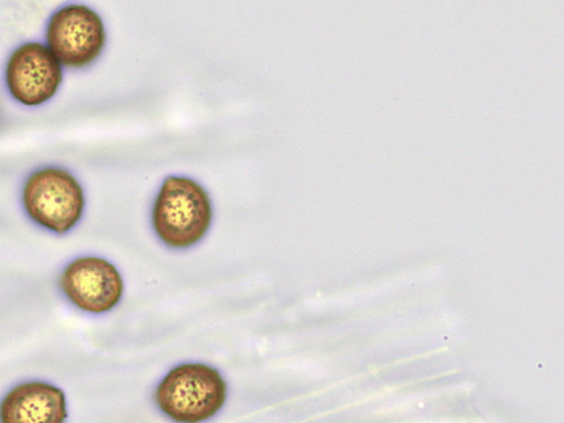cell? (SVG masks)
Returning <instances> with one entry per match:
<instances>
[{
    "label": "cell",
    "mask_w": 564,
    "mask_h": 423,
    "mask_svg": "<svg viewBox=\"0 0 564 423\" xmlns=\"http://www.w3.org/2000/svg\"><path fill=\"white\" fill-rule=\"evenodd\" d=\"M67 416L65 393L50 383H22L0 402V423H65Z\"/></svg>",
    "instance_id": "52a82bcc"
},
{
    "label": "cell",
    "mask_w": 564,
    "mask_h": 423,
    "mask_svg": "<svg viewBox=\"0 0 564 423\" xmlns=\"http://www.w3.org/2000/svg\"><path fill=\"white\" fill-rule=\"evenodd\" d=\"M61 288L72 304L91 314L112 311L124 293L119 270L98 257H85L72 262L62 274Z\"/></svg>",
    "instance_id": "5b68a950"
},
{
    "label": "cell",
    "mask_w": 564,
    "mask_h": 423,
    "mask_svg": "<svg viewBox=\"0 0 564 423\" xmlns=\"http://www.w3.org/2000/svg\"><path fill=\"white\" fill-rule=\"evenodd\" d=\"M23 203L30 218L57 234H65L80 220L85 197L79 182L69 172L48 167L28 180Z\"/></svg>",
    "instance_id": "3957f363"
},
{
    "label": "cell",
    "mask_w": 564,
    "mask_h": 423,
    "mask_svg": "<svg viewBox=\"0 0 564 423\" xmlns=\"http://www.w3.org/2000/svg\"><path fill=\"white\" fill-rule=\"evenodd\" d=\"M209 194L196 180L170 175L163 181L152 209V225L160 241L184 250L200 243L212 227Z\"/></svg>",
    "instance_id": "6da1fadb"
},
{
    "label": "cell",
    "mask_w": 564,
    "mask_h": 423,
    "mask_svg": "<svg viewBox=\"0 0 564 423\" xmlns=\"http://www.w3.org/2000/svg\"><path fill=\"white\" fill-rule=\"evenodd\" d=\"M48 48L67 67L84 68L96 62L107 44L101 17L84 6H69L56 12L46 30Z\"/></svg>",
    "instance_id": "277c9868"
},
{
    "label": "cell",
    "mask_w": 564,
    "mask_h": 423,
    "mask_svg": "<svg viewBox=\"0 0 564 423\" xmlns=\"http://www.w3.org/2000/svg\"><path fill=\"white\" fill-rule=\"evenodd\" d=\"M221 373L200 362L176 366L155 391L160 410L177 423H203L214 417L227 400Z\"/></svg>",
    "instance_id": "7a4b0ae2"
},
{
    "label": "cell",
    "mask_w": 564,
    "mask_h": 423,
    "mask_svg": "<svg viewBox=\"0 0 564 423\" xmlns=\"http://www.w3.org/2000/svg\"><path fill=\"white\" fill-rule=\"evenodd\" d=\"M7 82L12 97L26 107H37L56 96L63 82L62 64L41 43H25L11 56Z\"/></svg>",
    "instance_id": "8992f818"
}]
</instances>
